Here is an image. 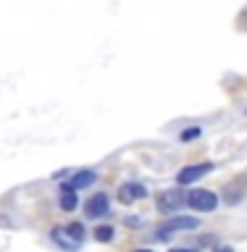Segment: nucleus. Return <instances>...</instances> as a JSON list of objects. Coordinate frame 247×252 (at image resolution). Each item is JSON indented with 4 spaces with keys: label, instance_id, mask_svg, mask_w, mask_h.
<instances>
[{
    "label": "nucleus",
    "instance_id": "nucleus-2",
    "mask_svg": "<svg viewBox=\"0 0 247 252\" xmlns=\"http://www.w3.org/2000/svg\"><path fill=\"white\" fill-rule=\"evenodd\" d=\"M213 171V163H195V165H187V168H181L176 173V184L179 187H189L195 184V181H200L205 173Z\"/></svg>",
    "mask_w": 247,
    "mask_h": 252
},
{
    "label": "nucleus",
    "instance_id": "nucleus-15",
    "mask_svg": "<svg viewBox=\"0 0 247 252\" xmlns=\"http://www.w3.org/2000/svg\"><path fill=\"white\" fill-rule=\"evenodd\" d=\"M218 252H232V250H218Z\"/></svg>",
    "mask_w": 247,
    "mask_h": 252
},
{
    "label": "nucleus",
    "instance_id": "nucleus-10",
    "mask_svg": "<svg viewBox=\"0 0 247 252\" xmlns=\"http://www.w3.org/2000/svg\"><path fill=\"white\" fill-rule=\"evenodd\" d=\"M84 231H87V228H84L82 223H69V226H66V234H69L76 244H82V242H84Z\"/></svg>",
    "mask_w": 247,
    "mask_h": 252
},
{
    "label": "nucleus",
    "instance_id": "nucleus-7",
    "mask_svg": "<svg viewBox=\"0 0 247 252\" xmlns=\"http://www.w3.org/2000/svg\"><path fill=\"white\" fill-rule=\"evenodd\" d=\"M166 226L174 228V231H189V228H197V226H200V220H197L195 216H176V218H171Z\"/></svg>",
    "mask_w": 247,
    "mask_h": 252
},
{
    "label": "nucleus",
    "instance_id": "nucleus-6",
    "mask_svg": "<svg viewBox=\"0 0 247 252\" xmlns=\"http://www.w3.org/2000/svg\"><path fill=\"white\" fill-rule=\"evenodd\" d=\"M118 197H121V202H134V200L147 197V189L142 184H124L121 189H118Z\"/></svg>",
    "mask_w": 247,
    "mask_h": 252
},
{
    "label": "nucleus",
    "instance_id": "nucleus-11",
    "mask_svg": "<svg viewBox=\"0 0 247 252\" xmlns=\"http://www.w3.org/2000/svg\"><path fill=\"white\" fill-rule=\"evenodd\" d=\"M95 239H98V242H110V239H113V226L95 228Z\"/></svg>",
    "mask_w": 247,
    "mask_h": 252
},
{
    "label": "nucleus",
    "instance_id": "nucleus-13",
    "mask_svg": "<svg viewBox=\"0 0 247 252\" xmlns=\"http://www.w3.org/2000/svg\"><path fill=\"white\" fill-rule=\"evenodd\" d=\"M200 137V129H189V131H181V139L189 142V139H197Z\"/></svg>",
    "mask_w": 247,
    "mask_h": 252
},
{
    "label": "nucleus",
    "instance_id": "nucleus-12",
    "mask_svg": "<svg viewBox=\"0 0 247 252\" xmlns=\"http://www.w3.org/2000/svg\"><path fill=\"white\" fill-rule=\"evenodd\" d=\"M158 239H161V242H166V239H171V236H174V228H169V226H161V228H158Z\"/></svg>",
    "mask_w": 247,
    "mask_h": 252
},
{
    "label": "nucleus",
    "instance_id": "nucleus-16",
    "mask_svg": "<svg viewBox=\"0 0 247 252\" xmlns=\"http://www.w3.org/2000/svg\"><path fill=\"white\" fill-rule=\"evenodd\" d=\"M137 252H150V250H137Z\"/></svg>",
    "mask_w": 247,
    "mask_h": 252
},
{
    "label": "nucleus",
    "instance_id": "nucleus-5",
    "mask_svg": "<svg viewBox=\"0 0 247 252\" xmlns=\"http://www.w3.org/2000/svg\"><path fill=\"white\" fill-rule=\"evenodd\" d=\"M95 181H98V173L95 171H79V173H74V176L69 179V187L74 189H87V187H92Z\"/></svg>",
    "mask_w": 247,
    "mask_h": 252
},
{
    "label": "nucleus",
    "instance_id": "nucleus-4",
    "mask_svg": "<svg viewBox=\"0 0 247 252\" xmlns=\"http://www.w3.org/2000/svg\"><path fill=\"white\" fill-rule=\"evenodd\" d=\"M181 205H187V194L181 189H166V192L158 197V210L161 213H176Z\"/></svg>",
    "mask_w": 247,
    "mask_h": 252
},
{
    "label": "nucleus",
    "instance_id": "nucleus-14",
    "mask_svg": "<svg viewBox=\"0 0 247 252\" xmlns=\"http://www.w3.org/2000/svg\"><path fill=\"white\" fill-rule=\"evenodd\" d=\"M171 252H197V250H189V247H174Z\"/></svg>",
    "mask_w": 247,
    "mask_h": 252
},
{
    "label": "nucleus",
    "instance_id": "nucleus-9",
    "mask_svg": "<svg viewBox=\"0 0 247 252\" xmlns=\"http://www.w3.org/2000/svg\"><path fill=\"white\" fill-rule=\"evenodd\" d=\"M50 236H53V242H55V244H61V247H63V250H69V252H76V247H79V244L66 234V228H53V234H50Z\"/></svg>",
    "mask_w": 247,
    "mask_h": 252
},
{
    "label": "nucleus",
    "instance_id": "nucleus-1",
    "mask_svg": "<svg viewBox=\"0 0 247 252\" xmlns=\"http://www.w3.org/2000/svg\"><path fill=\"white\" fill-rule=\"evenodd\" d=\"M187 205L197 213H213L218 208V194L211 189H189L187 192Z\"/></svg>",
    "mask_w": 247,
    "mask_h": 252
},
{
    "label": "nucleus",
    "instance_id": "nucleus-3",
    "mask_svg": "<svg viewBox=\"0 0 247 252\" xmlns=\"http://www.w3.org/2000/svg\"><path fill=\"white\" fill-rule=\"evenodd\" d=\"M110 213V200H108V194L106 192H98V194H92L90 200L84 202V216L87 218H92V220H98L103 216H108Z\"/></svg>",
    "mask_w": 247,
    "mask_h": 252
},
{
    "label": "nucleus",
    "instance_id": "nucleus-8",
    "mask_svg": "<svg viewBox=\"0 0 247 252\" xmlns=\"http://www.w3.org/2000/svg\"><path fill=\"white\" fill-rule=\"evenodd\" d=\"M76 205H79L76 192H74V189H71L69 184H61V210L71 213V210H76Z\"/></svg>",
    "mask_w": 247,
    "mask_h": 252
}]
</instances>
